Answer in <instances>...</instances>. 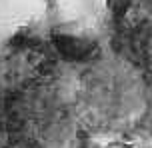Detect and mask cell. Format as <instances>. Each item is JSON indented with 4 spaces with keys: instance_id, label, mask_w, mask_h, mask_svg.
Masks as SVG:
<instances>
[{
    "instance_id": "cell-1",
    "label": "cell",
    "mask_w": 152,
    "mask_h": 148,
    "mask_svg": "<svg viewBox=\"0 0 152 148\" xmlns=\"http://www.w3.org/2000/svg\"><path fill=\"white\" fill-rule=\"evenodd\" d=\"M106 0H42V20L60 42L92 44L104 22Z\"/></svg>"
},
{
    "instance_id": "cell-2",
    "label": "cell",
    "mask_w": 152,
    "mask_h": 148,
    "mask_svg": "<svg viewBox=\"0 0 152 148\" xmlns=\"http://www.w3.org/2000/svg\"><path fill=\"white\" fill-rule=\"evenodd\" d=\"M0 20L18 30L42 20V0H0Z\"/></svg>"
}]
</instances>
